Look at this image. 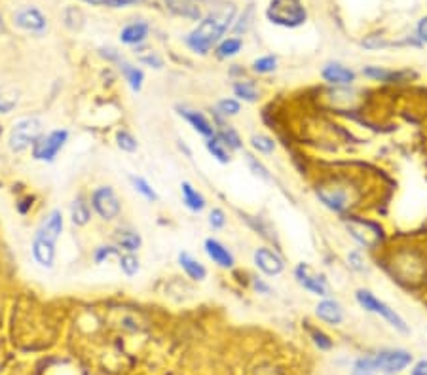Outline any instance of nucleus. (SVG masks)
Instances as JSON below:
<instances>
[{
  "mask_svg": "<svg viewBox=\"0 0 427 375\" xmlns=\"http://www.w3.org/2000/svg\"><path fill=\"white\" fill-rule=\"evenodd\" d=\"M348 264H350L351 269L359 271V273L366 271L365 256H363V252H361V250H351V252L348 254Z\"/></svg>",
  "mask_w": 427,
  "mask_h": 375,
  "instance_id": "obj_41",
  "label": "nucleus"
},
{
  "mask_svg": "<svg viewBox=\"0 0 427 375\" xmlns=\"http://www.w3.org/2000/svg\"><path fill=\"white\" fill-rule=\"evenodd\" d=\"M266 16L270 21L281 27H298L306 21L308 11L300 0H272Z\"/></svg>",
  "mask_w": 427,
  "mask_h": 375,
  "instance_id": "obj_3",
  "label": "nucleus"
},
{
  "mask_svg": "<svg viewBox=\"0 0 427 375\" xmlns=\"http://www.w3.org/2000/svg\"><path fill=\"white\" fill-rule=\"evenodd\" d=\"M206 148H207V152H209V154H211L213 158L218 161V163H222V165H224V163H230V150H228L226 146H224V144L218 140V137H216V135L211 138H207Z\"/></svg>",
  "mask_w": 427,
  "mask_h": 375,
  "instance_id": "obj_30",
  "label": "nucleus"
},
{
  "mask_svg": "<svg viewBox=\"0 0 427 375\" xmlns=\"http://www.w3.org/2000/svg\"><path fill=\"white\" fill-rule=\"evenodd\" d=\"M316 195L328 210L333 212H348L359 201V188L350 178L333 177L316 186Z\"/></svg>",
  "mask_w": 427,
  "mask_h": 375,
  "instance_id": "obj_2",
  "label": "nucleus"
},
{
  "mask_svg": "<svg viewBox=\"0 0 427 375\" xmlns=\"http://www.w3.org/2000/svg\"><path fill=\"white\" fill-rule=\"evenodd\" d=\"M348 230H350L351 237L359 241L363 247H376V243L380 241V230H378L374 224L366 220H351L348 224Z\"/></svg>",
  "mask_w": 427,
  "mask_h": 375,
  "instance_id": "obj_14",
  "label": "nucleus"
},
{
  "mask_svg": "<svg viewBox=\"0 0 427 375\" xmlns=\"http://www.w3.org/2000/svg\"><path fill=\"white\" fill-rule=\"evenodd\" d=\"M356 299H357V304H359L365 311L378 314V317H382L386 322H389V326H393L395 330L403 332V334H408V326H406L405 319H403V317H401V314L397 313L393 307H389L386 302L378 299L376 296L371 292V290L359 288V290L356 292Z\"/></svg>",
  "mask_w": 427,
  "mask_h": 375,
  "instance_id": "obj_4",
  "label": "nucleus"
},
{
  "mask_svg": "<svg viewBox=\"0 0 427 375\" xmlns=\"http://www.w3.org/2000/svg\"><path fill=\"white\" fill-rule=\"evenodd\" d=\"M116 254H120V249L118 247H97L94 252V260L97 262V264H103L105 260L112 258V256H116Z\"/></svg>",
  "mask_w": 427,
  "mask_h": 375,
  "instance_id": "obj_42",
  "label": "nucleus"
},
{
  "mask_svg": "<svg viewBox=\"0 0 427 375\" xmlns=\"http://www.w3.org/2000/svg\"><path fill=\"white\" fill-rule=\"evenodd\" d=\"M206 252L209 256L213 264H216L222 269H232L233 264H236V258H233L232 250L228 249L226 245H222L218 239H206Z\"/></svg>",
  "mask_w": 427,
  "mask_h": 375,
  "instance_id": "obj_15",
  "label": "nucleus"
},
{
  "mask_svg": "<svg viewBox=\"0 0 427 375\" xmlns=\"http://www.w3.org/2000/svg\"><path fill=\"white\" fill-rule=\"evenodd\" d=\"M61 233H63V212L61 210H51L50 215L46 216L44 220H42V224H40V227L36 230V235H34V237L56 245L57 239L61 237Z\"/></svg>",
  "mask_w": 427,
  "mask_h": 375,
  "instance_id": "obj_12",
  "label": "nucleus"
},
{
  "mask_svg": "<svg viewBox=\"0 0 427 375\" xmlns=\"http://www.w3.org/2000/svg\"><path fill=\"white\" fill-rule=\"evenodd\" d=\"M91 207L103 220H114L122 212V203L118 199L116 192L111 186L95 188L91 193Z\"/></svg>",
  "mask_w": 427,
  "mask_h": 375,
  "instance_id": "obj_6",
  "label": "nucleus"
},
{
  "mask_svg": "<svg viewBox=\"0 0 427 375\" xmlns=\"http://www.w3.org/2000/svg\"><path fill=\"white\" fill-rule=\"evenodd\" d=\"M378 368L374 362V356H361L356 360V364L351 368V375H376Z\"/></svg>",
  "mask_w": 427,
  "mask_h": 375,
  "instance_id": "obj_35",
  "label": "nucleus"
},
{
  "mask_svg": "<svg viewBox=\"0 0 427 375\" xmlns=\"http://www.w3.org/2000/svg\"><path fill=\"white\" fill-rule=\"evenodd\" d=\"M233 95L238 97V101H243V103H256L261 97L256 83L251 82V80H238L233 83Z\"/></svg>",
  "mask_w": 427,
  "mask_h": 375,
  "instance_id": "obj_26",
  "label": "nucleus"
},
{
  "mask_svg": "<svg viewBox=\"0 0 427 375\" xmlns=\"http://www.w3.org/2000/svg\"><path fill=\"white\" fill-rule=\"evenodd\" d=\"M236 16V6L233 4H222L216 11H211L198 27L189 34L186 44L192 51L206 56L211 51L213 46L221 42L222 34L226 33L230 23Z\"/></svg>",
  "mask_w": 427,
  "mask_h": 375,
  "instance_id": "obj_1",
  "label": "nucleus"
},
{
  "mask_svg": "<svg viewBox=\"0 0 427 375\" xmlns=\"http://www.w3.org/2000/svg\"><path fill=\"white\" fill-rule=\"evenodd\" d=\"M120 72L124 74V78H126V82H128V86L131 89H134L135 93L137 91H141L143 89V83H144V72L141 71L139 66L131 65V63H126V61H120Z\"/></svg>",
  "mask_w": 427,
  "mask_h": 375,
  "instance_id": "obj_25",
  "label": "nucleus"
},
{
  "mask_svg": "<svg viewBox=\"0 0 427 375\" xmlns=\"http://www.w3.org/2000/svg\"><path fill=\"white\" fill-rule=\"evenodd\" d=\"M316 317L328 324H342L344 322V307L336 299L323 298L316 307Z\"/></svg>",
  "mask_w": 427,
  "mask_h": 375,
  "instance_id": "obj_16",
  "label": "nucleus"
},
{
  "mask_svg": "<svg viewBox=\"0 0 427 375\" xmlns=\"http://www.w3.org/2000/svg\"><path fill=\"white\" fill-rule=\"evenodd\" d=\"M166 2L179 16L189 17V19H198L200 17V8L192 4L190 0H166Z\"/></svg>",
  "mask_w": 427,
  "mask_h": 375,
  "instance_id": "obj_29",
  "label": "nucleus"
},
{
  "mask_svg": "<svg viewBox=\"0 0 427 375\" xmlns=\"http://www.w3.org/2000/svg\"><path fill=\"white\" fill-rule=\"evenodd\" d=\"M253 288H255V292L258 294H272V287L268 284L264 279H258V277H253V281H251Z\"/></svg>",
  "mask_w": 427,
  "mask_h": 375,
  "instance_id": "obj_46",
  "label": "nucleus"
},
{
  "mask_svg": "<svg viewBox=\"0 0 427 375\" xmlns=\"http://www.w3.org/2000/svg\"><path fill=\"white\" fill-rule=\"evenodd\" d=\"M14 21H16V25L19 29L34 34L44 33L46 25H48V23H46V17L42 16L36 8H23V10L17 11Z\"/></svg>",
  "mask_w": 427,
  "mask_h": 375,
  "instance_id": "obj_13",
  "label": "nucleus"
},
{
  "mask_svg": "<svg viewBox=\"0 0 427 375\" xmlns=\"http://www.w3.org/2000/svg\"><path fill=\"white\" fill-rule=\"evenodd\" d=\"M245 161H247L251 173H253L256 178H261V180H272V175L268 171V167L264 165L258 158H255L253 154H245Z\"/></svg>",
  "mask_w": 427,
  "mask_h": 375,
  "instance_id": "obj_36",
  "label": "nucleus"
},
{
  "mask_svg": "<svg viewBox=\"0 0 427 375\" xmlns=\"http://www.w3.org/2000/svg\"><path fill=\"white\" fill-rule=\"evenodd\" d=\"M181 116H183L184 120L190 123V125L194 127V131L200 133L201 137H206V138L215 137V133H216L215 123L209 122V118L204 116L201 112L186 111V108H183V111H181Z\"/></svg>",
  "mask_w": 427,
  "mask_h": 375,
  "instance_id": "obj_17",
  "label": "nucleus"
},
{
  "mask_svg": "<svg viewBox=\"0 0 427 375\" xmlns=\"http://www.w3.org/2000/svg\"><path fill=\"white\" fill-rule=\"evenodd\" d=\"M149 23L144 21H135L129 23L126 27L122 29V33H120V40H122L124 44L128 46H139L143 44L146 36H149Z\"/></svg>",
  "mask_w": 427,
  "mask_h": 375,
  "instance_id": "obj_20",
  "label": "nucleus"
},
{
  "mask_svg": "<svg viewBox=\"0 0 427 375\" xmlns=\"http://www.w3.org/2000/svg\"><path fill=\"white\" fill-rule=\"evenodd\" d=\"M241 112V105H239L238 99H232V97H226V99H221L216 103V114L222 118H232L238 116Z\"/></svg>",
  "mask_w": 427,
  "mask_h": 375,
  "instance_id": "obj_34",
  "label": "nucleus"
},
{
  "mask_svg": "<svg viewBox=\"0 0 427 375\" xmlns=\"http://www.w3.org/2000/svg\"><path fill=\"white\" fill-rule=\"evenodd\" d=\"M114 241H116L118 249L126 250V252H137L141 249V245H143V239H141L139 232H135V230H120L114 235Z\"/></svg>",
  "mask_w": 427,
  "mask_h": 375,
  "instance_id": "obj_24",
  "label": "nucleus"
},
{
  "mask_svg": "<svg viewBox=\"0 0 427 375\" xmlns=\"http://www.w3.org/2000/svg\"><path fill=\"white\" fill-rule=\"evenodd\" d=\"M179 265L183 267V271L186 273V277H189V279H192V281H206L207 279L206 265L201 264L200 260H196L190 252L179 254Z\"/></svg>",
  "mask_w": 427,
  "mask_h": 375,
  "instance_id": "obj_19",
  "label": "nucleus"
},
{
  "mask_svg": "<svg viewBox=\"0 0 427 375\" xmlns=\"http://www.w3.org/2000/svg\"><path fill=\"white\" fill-rule=\"evenodd\" d=\"M253 262H255L256 269L262 271L264 275L276 277L279 273H283L285 262L276 250H272L270 247H261L256 249L253 254Z\"/></svg>",
  "mask_w": 427,
  "mask_h": 375,
  "instance_id": "obj_10",
  "label": "nucleus"
},
{
  "mask_svg": "<svg viewBox=\"0 0 427 375\" xmlns=\"http://www.w3.org/2000/svg\"><path fill=\"white\" fill-rule=\"evenodd\" d=\"M33 256L44 269H51L56 264V245L34 237L33 241Z\"/></svg>",
  "mask_w": 427,
  "mask_h": 375,
  "instance_id": "obj_21",
  "label": "nucleus"
},
{
  "mask_svg": "<svg viewBox=\"0 0 427 375\" xmlns=\"http://www.w3.org/2000/svg\"><path fill=\"white\" fill-rule=\"evenodd\" d=\"M374 362H376L378 371H383L386 375L399 374L411 366L412 354L403 349H386L374 354Z\"/></svg>",
  "mask_w": 427,
  "mask_h": 375,
  "instance_id": "obj_9",
  "label": "nucleus"
},
{
  "mask_svg": "<svg viewBox=\"0 0 427 375\" xmlns=\"http://www.w3.org/2000/svg\"><path fill=\"white\" fill-rule=\"evenodd\" d=\"M310 336H311V341L316 343V347H319L321 351H328V349H333V339L325 334L323 330H317V328H313V330H310Z\"/></svg>",
  "mask_w": 427,
  "mask_h": 375,
  "instance_id": "obj_40",
  "label": "nucleus"
},
{
  "mask_svg": "<svg viewBox=\"0 0 427 375\" xmlns=\"http://www.w3.org/2000/svg\"><path fill=\"white\" fill-rule=\"evenodd\" d=\"M294 279L298 282L300 287L308 290L313 296L319 298H328L331 296V287H328L327 279L321 273H316L311 269V265L308 264H298L294 269Z\"/></svg>",
  "mask_w": 427,
  "mask_h": 375,
  "instance_id": "obj_8",
  "label": "nucleus"
},
{
  "mask_svg": "<svg viewBox=\"0 0 427 375\" xmlns=\"http://www.w3.org/2000/svg\"><path fill=\"white\" fill-rule=\"evenodd\" d=\"M321 78L334 88H350L357 80V74L356 71H351L350 66L342 65V63H328L323 66Z\"/></svg>",
  "mask_w": 427,
  "mask_h": 375,
  "instance_id": "obj_11",
  "label": "nucleus"
},
{
  "mask_svg": "<svg viewBox=\"0 0 427 375\" xmlns=\"http://www.w3.org/2000/svg\"><path fill=\"white\" fill-rule=\"evenodd\" d=\"M391 375H393V374H391Z\"/></svg>",
  "mask_w": 427,
  "mask_h": 375,
  "instance_id": "obj_51",
  "label": "nucleus"
},
{
  "mask_svg": "<svg viewBox=\"0 0 427 375\" xmlns=\"http://www.w3.org/2000/svg\"><path fill=\"white\" fill-rule=\"evenodd\" d=\"M412 375H427V360L418 362V364L414 366V370H412Z\"/></svg>",
  "mask_w": 427,
  "mask_h": 375,
  "instance_id": "obj_48",
  "label": "nucleus"
},
{
  "mask_svg": "<svg viewBox=\"0 0 427 375\" xmlns=\"http://www.w3.org/2000/svg\"><path fill=\"white\" fill-rule=\"evenodd\" d=\"M255 375H279V371L276 368H270V366H264L261 370H256Z\"/></svg>",
  "mask_w": 427,
  "mask_h": 375,
  "instance_id": "obj_49",
  "label": "nucleus"
},
{
  "mask_svg": "<svg viewBox=\"0 0 427 375\" xmlns=\"http://www.w3.org/2000/svg\"><path fill=\"white\" fill-rule=\"evenodd\" d=\"M209 226L213 230H222V227L226 226V212L222 209H213L209 212Z\"/></svg>",
  "mask_w": 427,
  "mask_h": 375,
  "instance_id": "obj_44",
  "label": "nucleus"
},
{
  "mask_svg": "<svg viewBox=\"0 0 427 375\" xmlns=\"http://www.w3.org/2000/svg\"><path fill=\"white\" fill-rule=\"evenodd\" d=\"M71 218L76 226H86V224H88L89 218H91V209H89V205L86 203V199L78 197L72 201Z\"/></svg>",
  "mask_w": 427,
  "mask_h": 375,
  "instance_id": "obj_27",
  "label": "nucleus"
},
{
  "mask_svg": "<svg viewBox=\"0 0 427 375\" xmlns=\"http://www.w3.org/2000/svg\"><path fill=\"white\" fill-rule=\"evenodd\" d=\"M129 180H131V184H134L135 192L141 193V195H143L146 201H152V203H154V201H158V193H156V190L150 186V184L146 183L143 177H131Z\"/></svg>",
  "mask_w": 427,
  "mask_h": 375,
  "instance_id": "obj_38",
  "label": "nucleus"
},
{
  "mask_svg": "<svg viewBox=\"0 0 427 375\" xmlns=\"http://www.w3.org/2000/svg\"><path fill=\"white\" fill-rule=\"evenodd\" d=\"M249 143L251 148L258 152V154H272L273 150H276V140L272 137H268V135H262V133L253 135Z\"/></svg>",
  "mask_w": 427,
  "mask_h": 375,
  "instance_id": "obj_32",
  "label": "nucleus"
},
{
  "mask_svg": "<svg viewBox=\"0 0 427 375\" xmlns=\"http://www.w3.org/2000/svg\"><path fill=\"white\" fill-rule=\"evenodd\" d=\"M84 2H89L94 6H109V8H126V6H131L141 0H84Z\"/></svg>",
  "mask_w": 427,
  "mask_h": 375,
  "instance_id": "obj_45",
  "label": "nucleus"
},
{
  "mask_svg": "<svg viewBox=\"0 0 427 375\" xmlns=\"http://www.w3.org/2000/svg\"><path fill=\"white\" fill-rule=\"evenodd\" d=\"M216 123H218V129H216V137L221 140L228 150H241L243 148V140L239 137V133L233 129L232 125L228 123H222V116L216 114Z\"/></svg>",
  "mask_w": 427,
  "mask_h": 375,
  "instance_id": "obj_22",
  "label": "nucleus"
},
{
  "mask_svg": "<svg viewBox=\"0 0 427 375\" xmlns=\"http://www.w3.org/2000/svg\"><path fill=\"white\" fill-rule=\"evenodd\" d=\"M120 269L126 277H135L141 269L139 258L135 256V252H126L120 254Z\"/></svg>",
  "mask_w": 427,
  "mask_h": 375,
  "instance_id": "obj_33",
  "label": "nucleus"
},
{
  "mask_svg": "<svg viewBox=\"0 0 427 375\" xmlns=\"http://www.w3.org/2000/svg\"><path fill=\"white\" fill-rule=\"evenodd\" d=\"M42 137V122L36 118H23L14 123L8 137L11 152H23V150L34 146V143Z\"/></svg>",
  "mask_w": 427,
  "mask_h": 375,
  "instance_id": "obj_5",
  "label": "nucleus"
},
{
  "mask_svg": "<svg viewBox=\"0 0 427 375\" xmlns=\"http://www.w3.org/2000/svg\"><path fill=\"white\" fill-rule=\"evenodd\" d=\"M181 193H183V203L186 209H190L192 212H201L207 207V201L204 197V193L198 192L190 183L181 184Z\"/></svg>",
  "mask_w": 427,
  "mask_h": 375,
  "instance_id": "obj_23",
  "label": "nucleus"
},
{
  "mask_svg": "<svg viewBox=\"0 0 427 375\" xmlns=\"http://www.w3.org/2000/svg\"><path fill=\"white\" fill-rule=\"evenodd\" d=\"M408 72L403 71H389V68H383V66H365L363 68V76L372 80V82H382V83H395V82H403V78L406 76Z\"/></svg>",
  "mask_w": 427,
  "mask_h": 375,
  "instance_id": "obj_18",
  "label": "nucleus"
},
{
  "mask_svg": "<svg viewBox=\"0 0 427 375\" xmlns=\"http://www.w3.org/2000/svg\"><path fill=\"white\" fill-rule=\"evenodd\" d=\"M67 129H56V131H51L50 135H42L33 146L34 160L48 161V163L54 161L57 158V154L63 150V146L67 144Z\"/></svg>",
  "mask_w": 427,
  "mask_h": 375,
  "instance_id": "obj_7",
  "label": "nucleus"
},
{
  "mask_svg": "<svg viewBox=\"0 0 427 375\" xmlns=\"http://www.w3.org/2000/svg\"><path fill=\"white\" fill-rule=\"evenodd\" d=\"M251 68H253V72H256V74H272V72L278 68V59L273 56H262L253 61Z\"/></svg>",
  "mask_w": 427,
  "mask_h": 375,
  "instance_id": "obj_37",
  "label": "nucleus"
},
{
  "mask_svg": "<svg viewBox=\"0 0 427 375\" xmlns=\"http://www.w3.org/2000/svg\"><path fill=\"white\" fill-rule=\"evenodd\" d=\"M116 144L118 148L122 150V152H129V154H134L139 148V143H137V138L128 131H118L116 133Z\"/></svg>",
  "mask_w": 427,
  "mask_h": 375,
  "instance_id": "obj_39",
  "label": "nucleus"
},
{
  "mask_svg": "<svg viewBox=\"0 0 427 375\" xmlns=\"http://www.w3.org/2000/svg\"><path fill=\"white\" fill-rule=\"evenodd\" d=\"M139 61L146 66H152V68H161L164 66V59H161L156 51H144L139 56Z\"/></svg>",
  "mask_w": 427,
  "mask_h": 375,
  "instance_id": "obj_43",
  "label": "nucleus"
},
{
  "mask_svg": "<svg viewBox=\"0 0 427 375\" xmlns=\"http://www.w3.org/2000/svg\"><path fill=\"white\" fill-rule=\"evenodd\" d=\"M0 25H2V17H0Z\"/></svg>",
  "mask_w": 427,
  "mask_h": 375,
  "instance_id": "obj_50",
  "label": "nucleus"
},
{
  "mask_svg": "<svg viewBox=\"0 0 427 375\" xmlns=\"http://www.w3.org/2000/svg\"><path fill=\"white\" fill-rule=\"evenodd\" d=\"M19 103V91L11 86H0V114H10Z\"/></svg>",
  "mask_w": 427,
  "mask_h": 375,
  "instance_id": "obj_28",
  "label": "nucleus"
},
{
  "mask_svg": "<svg viewBox=\"0 0 427 375\" xmlns=\"http://www.w3.org/2000/svg\"><path fill=\"white\" fill-rule=\"evenodd\" d=\"M418 38L427 44V17L420 19V23H418Z\"/></svg>",
  "mask_w": 427,
  "mask_h": 375,
  "instance_id": "obj_47",
  "label": "nucleus"
},
{
  "mask_svg": "<svg viewBox=\"0 0 427 375\" xmlns=\"http://www.w3.org/2000/svg\"><path fill=\"white\" fill-rule=\"evenodd\" d=\"M241 48H243V40L241 38H224L216 46V53H218V57H222V59H226V57L238 56L239 51H241Z\"/></svg>",
  "mask_w": 427,
  "mask_h": 375,
  "instance_id": "obj_31",
  "label": "nucleus"
}]
</instances>
